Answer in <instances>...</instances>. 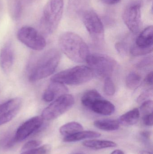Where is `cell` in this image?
Here are the masks:
<instances>
[{
	"label": "cell",
	"instance_id": "obj_1",
	"mask_svg": "<svg viewBox=\"0 0 153 154\" xmlns=\"http://www.w3.org/2000/svg\"><path fill=\"white\" fill-rule=\"evenodd\" d=\"M59 45L63 53L76 63H84L90 54L88 45L80 36L72 32H66L61 35Z\"/></svg>",
	"mask_w": 153,
	"mask_h": 154
},
{
	"label": "cell",
	"instance_id": "obj_2",
	"mask_svg": "<svg viewBox=\"0 0 153 154\" xmlns=\"http://www.w3.org/2000/svg\"><path fill=\"white\" fill-rule=\"evenodd\" d=\"M60 59L61 54L57 49H51L45 52L31 69L30 81H38L52 75L57 68Z\"/></svg>",
	"mask_w": 153,
	"mask_h": 154
},
{
	"label": "cell",
	"instance_id": "obj_3",
	"mask_svg": "<svg viewBox=\"0 0 153 154\" xmlns=\"http://www.w3.org/2000/svg\"><path fill=\"white\" fill-rule=\"evenodd\" d=\"M63 0H49L43 10L40 21L42 31L51 34L57 29L63 12Z\"/></svg>",
	"mask_w": 153,
	"mask_h": 154
},
{
	"label": "cell",
	"instance_id": "obj_4",
	"mask_svg": "<svg viewBox=\"0 0 153 154\" xmlns=\"http://www.w3.org/2000/svg\"><path fill=\"white\" fill-rule=\"evenodd\" d=\"M94 75L89 67L77 66L55 74L51 79V81L64 85H77L90 80Z\"/></svg>",
	"mask_w": 153,
	"mask_h": 154
},
{
	"label": "cell",
	"instance_id": "obj_5",
	"mask_svg": "<svg viewBox=\"0 0 153 154\" xmlns=\"http://www.w3.org/2000/svg\"><path fill=\"white\" fill-rule=\"evenodd\" d=\"M86 62L94 74L105 78L112 75L116 66V62L113 59L102 54H90Z\"/></svg>",
	"mask_w": 153,
	"mask_h": 154
},
{
	"label": "cell",
	"instance_id": "obj_6",
	"mask_svg": "<svg viewBox=\"0 0 153 154\" xmlns=\"http://www.w3.org/2000/svg\"><path fill=\"white\" fill-rule=\"evenodd\" d=\"M82 19L93 42L97 45H102L104 41V26L98 14L89 9L83 14Z\"/></svg>",
	"mask_w": 153,
	"mask_h": 154
},
{
	"label": "cell",
	"instance_id": "obj_7",
	"mask_svg": "<svg viewBox=\"0 0 153 154\" xmlns=\"http://www.w3.org/2000/svg\"><path fill=\"white\" fill-rule=\"evenodd\" d=\"M74 97L66 94L58 97L43 110L41 117L44 120H54L68 110L74 103Z\"/></svg>",
	"mask_w": 153,
	"mask_h": 154
},
{
	"label": "cell",
	"instance_id": "obj_8",
	"mask_svg": "<svg viewBox=\"0 0 153 154\" xmlns=\"http://www.w3.org/2000/svg\"><path fill=\"white\" fill-rule=\"evenodd\" d=\"M142 2L140 0L132 1L126 6L123 20L127 27L134 34L138 33L142 25Z\"/></svg>",
	"mask_w": 153,
	"mask_h": 154
},
{
	"label": "cell",
	"instance_id": "obj_9",
	"mask_svg": "<svg viewBox=\"0 0 153 154\" xmlns=\"http://www.w3.org/2000/svg\"><path fill=\"white\" fill-rule=\"evenodd\" d=\"M17 38L22 43L34 50H42L46 45L43 35L36 29L29 26L21 28L17 33Z\"/></svg>",
	"mask_w": 153,
	"mask_h": 154
},
{
	"label": "cell",
	"instance_id": "obj_10",
	"mask_svg": "<svg viewBox=\"0 0 153 154\" xmlns=\"http://www.w3.org/2000/svg\"><path fill=\"white\" fill-rule=\"evenodd\" d=\"M44 119L41 116H37L30 119L20 126L14 134V138L17 143L22 142L28 137L40 130Z\"/></svg>",
	"mask_w": 153,
	"mask_h": 154
},
{
	"label": "cell",
	"instance_id": "obj_11",
	"mask_svg": "<svg viewBox=\"0 0 153 154\" xmlns=\"http://www.w3.org/2000/svg\"><path fill=\"white\" fill-rule=\"evenodd\" d=\"M22 104L21 99L13 98L0 105V125L10 122L16 116Z\"/></svg>",
	"mask_w": 153,
	"mask_h": 154
},
{
	"label": "cell",
	"instance_id": "obj_12",
	"mask_svg": "<svg viewBox=\"0 0 153 154\" xmlns=\"http://www.w3.org/2000/svg\"><path fill=\"white\" fill-rule=\"evenodd\" d=\"M13 60L12 45L10 42H8L2 48L0 52V66L4 73H10L13 65Z\"/></svg>",
	"mask_w": 153,
	"mask_h": 154
},
{
	"label": "cell",
	"instance_id": "obj_13",
	"mask_svg": "<svg viewBox=\"0 0 153 154\" xmlns=\"http://www.w3.org/2000/svg\"><path fill=\"white\" fill-rule=\"evenodd\" d=\"M68 90L64 84L51 81L42 95V99L45 102L54 101L58 97L67 94Z\"/></svg>",
	"mask_w": 153,
	"mask_h": 154
},
{
	"label": "cell",
	"instance_id": "obj_14",
	"mask_svg": "<svg viewBox=\"0 0 153 154\" xmlns=\"http://www.w3.org/2000/svg\"><path fill=\"white\" fill-rule=\"evenodd\" d=\"M90 0H69L67 11L72 18L82 17L83 14L88 11Z\"/></svg>",
	"mask_w": 153,
	"mask_h": 154
},
{
	"label": "cell",
	"instance_id": "obj_15",
	"mask_svg": "<svg viewBox=\"0 0 153 154\" xmlns=\"http://www.w3.org/2000/svg\"><path fill=\"white\" fill-rule=\"evenodd\" d=\"M90 109L97 114L110 116L115 112V107L111 102L102 98L96 100Z\"/></svg>",
	"mask_w": 153,
	"mask_h": 154
},
{
	"label": "cell",
	"instance_id": "obj_16",
	"mask_svg": "<svg viewBox=\"0 0 153 154\" xmlns=\"http://www.w3.org/2000/svg\"><path fill=\"white\" fill-rule=\"evenodd\" d=\"M153 26H148L137 38L135 45L145 48H153Z\"/></svg>",
	"mask_w": 153,
	"mask_h": 154
},
{
	"label": "cell",
	"instance_id": "obj_17",
	"mask_svg": "<svg viewBox=\"0 0 153 154\" xmlns=\"http://www.w3.org/2000/svg\"><path fill=\"white\" fill-rule=\"evenodd\" d=\"M101 136V134L98 132L83 130L71 135L64 137L63 141L65 143H73L85 139L98 138Z\"/></svg>",
	"mask_w": 153,
	"mask_h": 154
},
{
	"label": "cell",
	"instance_id": "obj_18",
	"mask_svg": "<svg viewBox=\"0 0 153 154\" xmlns=\"http://www.w3.org/2000/svg\"><path fill=\"white\" fill-rule=\"evenodd\" d=\"M82 145L92 150H99L116 147L117 144L115 142L108 140L91 139L84 141Z\"/></svg>",
	"mask_w": 153,
	"mask_h": 154
},
{
	"label": "cell",
	"instance_id": "obj_19",
	"mask_svg": "<svg viewBox=\"0 0 153 154\" xmlns=\"http://www.w3.org/2000/svg\"><path fill=\"white\" fill-rule=\"evenodd\" d=\"M140 116L139 109L135 108L121 116L118 121L119 125L125 126L134 125L138 122Z\"/></svg>",
	"mask_w": 153,
	"mask_h": 154
},
{
	"label": "cell",
	"instance_id": "obj_20",
	"mask_svg": "<svg viewBox=\"0 0 153 154\" xmlns=\"http://www.w3.org/2000/svg\"><path fill=\"white\" fill-rule=\"evenodd\" d=\"M93 125L100 130L109 132L118 130L120 125L118 120L111 119L96 120L93 123Z\"/></svg>",
	"mask_w": 153,
	"mask_h": 154
},
{
	"label": "cell",
	"instance_id": "obj_21",
	"mask_svg": "<svg viewBox=\"0 0 153 154\" xmlns=\"http://www.w3.org/2000/svg\"><path fill=\"white\" fill-rule=\"evenodd\" d=\"M83 127L80 123L71 122L62 126L59 128V132L62 135L66 137L83 131Z\"/></svg>",
	"mask_w": 153,
	"mask_h": 154
},
{
	"label": "cell",
	"instance_id": "obj_22",
	"mask_svg": "<svg viewBox=\"0 0 153 154\" xmlns=\"http://www.w3.org/2000/svg\"><path fill=\"white\" fill-rule=\"evenodd\" d=\"M100 93L95 90H91L86 91L83 95L81 101L84 106L90 109L93 104L98 100L102 98Z\"/></svg>",
	"mask_w": 153,
	"mask_h": 154
},
{
	"label": "cell",
	"instance_id": "obj_23",
	"mask_svg": "<svg viewBox=\"0 0 153 154\" xmlns=\"http://www.w3.org/2000/svg\"><path fill=\"white\" fill-rule=\"evenodd\" d=\"M141 76L134 72H132L128 74L126 79V84L128 88L131 89H135L137 88L141 82Z\"/></svg>",
	"mask_w": 153,
	"mask_h": 154
},
{
	"label": "cell",
	"instance_id": "obj_24",
	"mask_svg": "<svg viewBox=\"0 0 153 154\" xmlns=\"http://www.w3.org/2000/svg\"><path fill=\"white\" fill-rule=\"evenodd\" d=\"M16 143L14 134L5 135L0 139V148L7 150L12 147Z\"/></svg>",
	"mask_w": 153,
	"mask_h": 154
},
{
	"label": "cell",
	"instance_id": "obj_25",
	"mask_svg": "<svg viewBox=\"0 0 153 154\" xmlns=\"http://www.w3.org/2000/svg\"><path fill=\"white\" fill-rule=\"evenodd\" d=\"M103 90L104 93L107 96H112L115 94L116 92L115 84L110 77L105 78Z\"/></svg>",
	"mask_w": 153,
	"mask_h": 154
},
{
	"label": "cell",
	"instance_id": "obj_26",
	"mask_svg": "<svg viewBox=\"0 0 153 154\" xmlns=\"http://www.w3.org/2000/svg\"><path fill=\"white\" fill-rule=\"evenodd\" d=\"M51 150V146L49 145L46 144L32 150L22 152L20 154H49Z\"/></svg>",
	"mask_w": 153,
	"mask_h": 154
},
{
	"label": "cell",
	"instance_id": "obj_27",
	"mask_svg": "<svg viewBox=\"0 0 153 154\" xmlns=\"http://www.w3.org/2000/svg\"><path fill=\"white\" fill-rule=\"evenodd\" d=\"M153 51V48H140L135 45L133 46L130 49V53L134 56H141L149 54Z\"/></svg>",
	"mask_w": 153,
	"mask_h": 154
},
{
	"label": "cell",
	"instance_id": "obj_28",
	"mask_svg": "<svg viewBox=\"0 0 153 154\" xmlns=\"http://www.w3.org/2000/svg\"><path fill=\"white\" fill-rule=\"evenodd\" d=\"M153 101L152 100H147L142 103L140 107V111L144 116L153 113Z\"/></svg>",
	"mask_w": 153,
	"mask_h": 154
},
{
	"label": "cell",
	"instance_id": "obj_29",
	"mask_svg": "<svg viewBox=\"0 0 153 154\" xmlns=\"http://www.w3.org/2000/svg\"><path fill=\"white\" fill-rule=\"evenodd\" d=\"M42 143V142L40 140H31L26 143L21 148V152L29 151L39 147Z\"/></svg>",
	"mask_w": 153,
	"mask_h": 154
},
{
	"label": "cell",
	"instance_id": "obj_30",
	"mask_svg": "<svg viewBox=\"0 0 153 154\" xmlns=\"http://www.w3.org/2000/svg\"><path fill=\"white\" fill-rule=\"evenodd\" d=\"M22 5L21 0H14L13 4V16L15 20H18L22 14Z\"/></svg>",
	"mask_w": 153,
	"mask_h": 154
},
{
	"label": "cell",
	"instance_id": "obj_31",
	"mask_svg": "<svg viewBox=\"0 0 153 154\" xmlns=\"http://www.w3.org/2000/svg\"><path fill=\"white\" fill-rule=\"evenodd\" d=\"M116 48L117 51L122 56H125L127 54V46L124 42H117L116 44Z\"/></svg>",
	"mask_w": 153,
	"mask_h": 154
},
{
	"label": "cell",
	"instance_id": "obj_32",
	"mask_svg": "<svg viewBox=\"0 0 153 154\" xmlns=\"http://www.w3.org/2000/svg\"><path fill=\"white\" fill-rule=\"evenodd\" d=\"M143 124L147 126H152L153 125V113L143 116Z\"/></svg>",
	"mask_w": 153,
	"mask_h": 154
},
{
	"label": "cell",
	"instance_id": "obj_33",
	"mask_svg": "<svg viewBox=\"0 0 153 154\" xmlns=\"http://www.w3.org/2000/svg\"><path fill=\"white\" fill-rule=\"evenodd\" d=\"M152 91H145L144 92L141 94L139 97H138V99H137V102L138 103H142L144 102V101H146V99L149 97L151 95Z\"/></svg>",
	"mask_w": 153,
	"mask_h": 154
},
{
	"label": "cell",
	"instance_id": "obj_34",
	"mask_svg": "<svg viewBox=\"0 0 153 154\" xmlns=\"http://www.w3.org/2000/svg\"><path fill=\"white\" fill-rule=\"evenodd\" d=\"M152 63V58L151 57L146 58L142 60L141 62L137 64V67L138 68H143L149 66Z\"/></svg>",
	"mask_w": 153,
	"mask_h": 154
},
{
	"label": "cell",
	"instance_id": "obj_35",
	"mask_svg": "<svg viewBox=\"0 0 153 154\" xmlns=\"http://www.w3.org/2000/svg\"><path fill=\"white\" fill-rule=\"evenodd\" d=\"M102 3L108 5H114L118 3L121 0H100Z\"/></svg>",
	"mask_w": 153,
	"mask_h": 154
},
{
	"label": "cell",
	"instance_id": "obj_36",
	"mask_svg": "<svg viewBox=\"0 0 153 154\" xmlns=\"http://www.w3.org/2000/svg\"><path fill=\"white\" fill-rule=\"evenodd\" d=\"M146 82L149 85H152L153 84V72L149 73L147 76L146 78Z\"/></svg>",
	"mask_w": 153,
	"mask_h": 154
},
{
	"label": "cell",
	"instance_id": "obj_37",
	"mask_svg": "<svg viewBox=\"0 0 153 154\" xmlns=\"http://www.w3.org/2000/svg\"><path fill=\"white\" fill-rule=\"evenodd\" d=\"M110 154H125L123 151L121 150H116Z\"/></svg>",
	"mask_w": 153,
	"mask_h": 154
},
{
	"label": "cell",
	"instance_id": "obj_38",
	"mask_svg": "<svg viewBox=\"0 0 153 154\" xmlns=\"http://www.w3.org/2000/svg\"><path fill=\"white\" fill-rule=\"evenodd\" d=\"M141 154H152V153L148 151H143L141 152Z\"/></svg>",
	"mask_w": 153,
	"mask_h": 154
},
{
	"label": "cell",
	"instance_id": "obj_39",
	"mask_svg": "<svg viewBox=\"0 0 153 154\" xmlns=\"http://www.w3.org/2000/svg\"><path fill=\"white\" fill-rule=\"evenodd\" d=\"M1 7H2L1 3V2H0V10H1Z\"/></svg>",
	"mask_w": 153,
	"mask_h": 154
},
{
	"label": "cell",
	"instance_id": "obj_40",
	"mask_svg": "<svg viewBox=\"0 0 153 154\" xmlns=\"http://www.w3.org/2000/svg\"><path fill=\"white\" fill-rule=\"evenodd\" d=\"M74 154H84L83 153H75Z\"/></svg>",
	"mask_w": 153,
	"mask_h": 154
}]
</instances>
